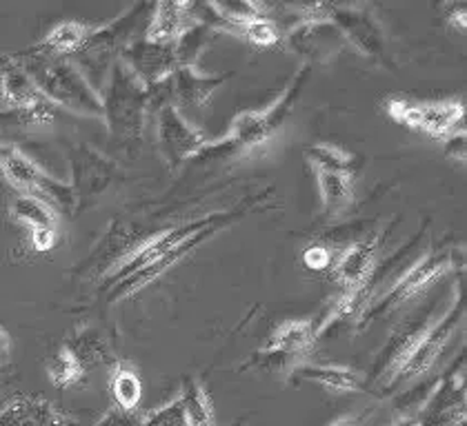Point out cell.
I'll return each mask as SVG.
<instances>
[{
  "instance_id": "9a60e30c",
  "label": "cell",
  "mask_w": 467,
  "mask_h": 426,
  "mask_svg": "<svg viewBox=\"0 0 467 426\" xmlns=\"http://www.w3.org/2000/svg\"><path fill=\"white\" fill-rule=\"evenodd\" d=\"M287 45L292 52L314 63H327L348 47V40L332 20H306L289 29Z\"/></svg>"
},
{
  "instance_id": "74e56055",
  "label": "cell",
  "mask_w": 467,
  "mask_h": 426,
  "mask_svg": "<svg viewBox=\"0 0 467 426\" xmlns=\"http://www.w3.org/2000/svg\"><path fill=\"white\" fill-rule=\"evenodd\" d=\"M467 12H465V5H451L450 7V14H448V20L451 27H459L461 32H465V25H467Z\"/></svg>"
},
{
  "instance_id": "d4e9b609",
  "label": "cell",
  "mask_w": 467,
  "mask_h": 426,
  "mask_svg": "<svg viewBox=\"0 0 467 426\" xmlns=\"http://www.w3.org/2000/svg\"><path fill=\"white\" fill-rule=\"evenodd\" d=\"M318 187H321L325 216H337V213H341L354 198V180L349 174L318 171Z\"/></svg>"
},
{
  "instance_id": "4dcf8cb0",
  "label": "cell",
  "mask_w": 467,
  "mask_h": 426,
  "mask_svg": "<svg viewBox=\"0 0 467 426\" xmlns=\"http://www.w3.org/2000/svg\"><path fill=\"white\" fill-rule=\"evenodd\" d=\"M307 160L317 167V171H332V174H354L357 169V158L341 147L334 145H307Z\"/></svg>"
},
{
  "instance_id": "44dd1931",
  "label": "cell",
  "mask_w": 467,
  "mask_h": 426,
  "mask_svg": "<svg viewBox=\"0 0 467 426\" xmlns=\"http://www.w3.org/2000/svg\"><path fill=\"white\" fill-rule=\"evenodd\" d=\"M190 25V3H185V0H179V3H159L151 9L145 38L171 45Z\"/></svg>"
},
{
  "instance_id": "5bb4252c",
  "label": "cell",
  "mask_w": 467,
  "mask_h": 426,
  "mask_svg": "<svg viewBox=\"0 0 467 426\" xmlns=\"http://www.w3.org/2000/svg\"><path fill=\"white\" fill-rule=\"evenodd\" d=\"M120 60L134 71L136 78H139L147 89L161 85L162 80H167L176 69H179L174 58V47L167 43H156V40L145 38V34L140 36V38H136L134 43L120 54Z\"/></svg>"
},
{
  "instance_id": "30bf717a",
  "label": "cell",
  "mask_w": 467,
  "mask_h": 426,
  "mask_svg": "<svg viewBox=\"0 0 467 426\" xmlns=\"http://www.w3.org/2000/svg\"><path fill=\"white\" fill-rule=\"evenodd\" d=\"M388 116L399 125L423 131L436 140H443L454 131L465 129V105L461 100L408 103V100L392 98L388 100Z\"/></svg>"
},
{
  "instance_id": "60d3db41",
  "label": "cell",
  "mask_w": 467,
  "mask_h": 426,
  "mask_svg": "<svg viewBox=\"0 0 467 426\" xmlns=\"http://www.w3.org/2000/svg\"><path fill=\"white\" fill-rule=\"evenodd\" d=\"M329 426H357V422H354V418H348V415H345V418H338L337 422H332Z\"/></svg>"
},
{
  "instance_id": "1f68e13d",
  "label": "cell",
  "mask_w": 467,
  "mask_h": 426,
  "mask_svg": "<svg viewBox=\"0 0 467 426\" xmlns=\"http://www.w3.org/2000/svg\"><path fill=\"white\" fill-rule=\"evenodd\" d=\"M236 36L250 40V43L258 45V47H274V45L281 43V32H278L276 23L267 16L243 20L236 27Z\"/></svg>"
},
{
  "instance_id": "f1b7e54d",
  "label": "cell",
  "mask_w": 467,
  "mask_h": 426,
  "mask_svg": "<svg viewBox=\"0 0 467 426\" xmlns=\"http://www.w3.org/2000/svg\"><path fill=\"white\" fill-rule=\"evenodd\" d=\"M65 347H67L69 351L74 353V358L83 364L85 371L91 367H99V364L108 362L109 358L108 340L103 338V333L96 331V329L78 331L67 344H65Z\"/></svg>"
},
{
  "instance_id": "4fadbf2b",
  "label": "cell",
  "mask_w": 467,
  "mask_h": 426,
  "mask_svg": "<svg viewBox=\"0 0 467 426\" xmlns=\"http://www.w3.org/2000/svg\"><path fill=\"white\" fill-rule=\"evenodd\" d=\"M0 91H3V103L14 111H27L38 118V123H52L54 105L45 100L27 76V71L20 67V63L9 56H0Z\"/></svg>"
},
{
  "instance_id": "ab89813d",
  "label": "cell",
  "mask_w": 467,
  "mask_h": 426,
  "mask_svg": "<svg viewBox=\"0 0 467 426\" xmlns=\"http://www.w3.org/2000/svg\"><path fill=\"white\" fill-rule=\"evenodd\" d=\"M14 373H16V371H14V367H0V390H3L9 382H12Z\"/></svg>"
},
{
  "instance_id": "2e32d148",
  "label": "cell",
  "mask_w": 467,
  "mask_h": 426,
  "mask_svg": "<svg viewBox=\"0 0 467 426\" xmlns=\"http://www.w3.org/2000/svg\"><path fill=\"white\" fill-rule=\"evenodd\" d=\"M69 160H72V182H69V187L74 191L76 207L85 205L91 198L103 194L116 174V167L111 165V160L100 156L99 151L89 149L88 145L76 147Z\"/></svg>"
},
{
  "instance_id": "9c48e42d",
  "label": "cell",
  "mask_w": 467,
  "mask_h": 426,
  "mask_svg": "<svg viewBox=\"0 0 467 426\" xmlns=\"http://www.w3.org/2000/svg\"><path fill=\"white\" fill-rule=\"evenodd\" d=\"M327 20H332L341 29L348 45H354L365 58L388 67V36H385L383 25H380L372 7H365V5H329Z\"/></svg>"
},
{
  "instance_id": "7c38bea8",
  "label": "cell",
  "mask_w": 467,
  "mask_h": 426,
  "mask_svg": "<svg viewBox=\"0 0 467 426\" xmlns=\"http://www.w3.org/2000/svg\"><path fill=\"white\" fill-rule=\"evenodd\" d=\"M156 142H159L161 154L170 165H181L187 158H196L210 140L205 138L201 129H196L179 106L171 103L161 105L156 109Z\"/></svg>"
},
{
  "instance_id": "ffe728a7",
  "label": "cell",
  "mask_w": 467,
  "mask_h": 426,
  "mask_svg": "<svg viewBox=\"0 0 467 426\" xmlns=\"http://www.w3.org/2000/svg\"><path fill=\"white\" fill-rule=\"evenodd\" d=\"M317 342V329L309 320H287L272 333L263 353L281 355L289 360L292 355H306Z\"/></svg>"
},
{
  "instance_id": "f546056e",
  "label": "cell",
  "mask_w": 467,
  "mask_h": 426,
  "mask_svg": "<svg viewBox=\"0 0 467 426\" xmlns=\"http://www.w3.org/2000/svg\"><path fill=\"white\" fill-rule=\"evenodd\" d=\"M47 375L58 389H72L76 384L83 382L88 371H85L83 364H80L78 360L74 358V353L63 344L58 351L47 358Z\"/></svg>"
},
{
  "instance_id": "836d02e7",
  "label": "cell",
  "mask_w": 467,
  "mask_h": 426,
  "mask_svg": "<svg viewBox=\"0 0 467 426\" xmlns=\"http://www.w3.org/2000/svg\"><path fill=\"white\" fill-rule=\"evenodd\" d=\"M303 262H306L307 269L323 271V269H327L329 262H332V251L325 245H309L306 251H303Z\"/></svg>"
},
{
  "instance_id": "d590c367",
  "label": "cell",
  "mask_w": 467,
  "mask_h": 426,
  "mask_svg": "<svg viewBox=\"0 0 467 426\" xmlns=\"http://www.w3.org/2000/svg\"><path fill=\"white\" fill-rule=\"evenodd\" d=\"M56 245V229H32V247L34 251L45 253L52 251Z\"/></svg>"
},
{
  "instance_id": "83f0119b",
  "label": "cell",
  "mask_w": 467,
  "mask_h": 426,
  "mask_svg": "<svg viewBox=\"0 0 467 426\" xmlns=\"http://www.w3.org/2000/svg\"><path fill=\"white\" fill-rule=\"evenodd\" d=\"M91 32V27L83 23H76V20H67V23H60L56 25V27L45 36V40L40 43V47L47 49V52L52 54H58V56H65V58H69V56L78 52L80 47H83V43L88 40V36Z\"/></svg>"
},
{
  "instance_id": "8fae6325",
  "label": "cell",
  "mask_w": 467,
  "mask_h": 426,
  "mask_svg": "<svg viewBox=\"0 0 467 426\" xmlns=\"http://www.w3.org/2000/svg\"><path fill=\"white\" fill-rule=\"evenodd\" d=\"M414 426H465V360L434 384L420 404Z\"/></svg>"
},
{
  "instance_id": "d6986e66",
  "label": "cell",
  "mask_w": 467,
  "mask_h": 426,
  "mask_svg": "<svg viewBox=\"0 0 467 426\" xmlns=\"http://www.w3.org/2000/svg\"><path fill=\"white\" fill-rule=\"evenodd\" d=\"M377 253H379V238L372 240L354 242L345 248V253L338 258L337 265L332 267L334 280L345 289H357L372 278L377 269Z\"/></svg>"
},
{
  "instance_id": "8d00e7d4",
  "label": "cell",
  "mask_w": 467,
  "mask_h": 426,
  "mask_svg": "<svg viewBox=\"0 0 467 426\" xmlns=\"http://www.w3.org/2000/svg\"><path fill=\"white\" fill-rule=\"evenodd\" d=\"M134 413H120V411H111L109 415H105L96 426H136V420L131 418Z\"/></svg>"
},
{
  "instance_id": "6da1fadb",
  "label": "cell",
  "mask_w": 467,
  "mask_h": 426,
  "mask_svg": "<svg viewBox=\"0 0 467 426\" xmlns=\"http://www.w3.org/2000/svg\"><path fill=\"white\" fill-rule=\"evenodd\" d=\"M245 216V211H223L210 213V216L196 218V220L185 222V225L171 227V229L150 238L134 251H130L123 260L116 265L114 271L105 280V289H111L109 302L120 300V298L131 296L134 291L159 280L165 271H170L181 258H185L192 248H196L207 238L225 229L234 220Z\"/></svg>"
},
{
  "instance_id": "f35d334b",
  "label": "cell",
  "mask_w": 467,
  "mask_h": 426,
  "mask_svg": "<svg viewBox=\"0 0 467 426\" xmlns=\"http://www.w3.org/2000/svg\"><path fill=\"white\" fill-rule=\"evenodd\" d=\"M9 351H12V340H9L7 333L0 329V360H5L9 355Z\"/></svg>"
},
{
  "instance_id": "7a4b0ae2",
  "label": "cell",
  "mask_w": 467,
  "mask_h": 426,
  "mask_svg": "<svg viewBox=\"0 0 467 426\" xmlns=\"http://www.w3.org/2000/svg\"><path fill=\"white\" fill-rule=\"evenodd\" d=\"M12 56L18 60L20 67L27 71L40 96L54 106L58 105L74 111V114L103 118L100 94L85 80V76L80 74L72 60L47 52L40 45H34V47Z\"/></svg>"
},
{
  "instance_id": "cb8c5ba5",
  "label": "cell",
  "mask_w": 467,
  "mask_h": 426,
  "mask_svg": "<svg viewBox=\"0 0 467 426\" xmlns=\"http://www.w3.org/2000/svg\"><path fill=\"white\" fill-rule=\"evenodd\" d=\"M218 36L221 34L214 32V29H210L207 25L192 23L190 27H187L185 32L171 43V47H174L176 65H179V67H194L198 56L205 52Z\"/></svg>"
},
{
  "instance_id": "d6a6232c",
  "label": "cell",
  "mask_w": 467,
  "mask_h": 426,
  "mask_svg": "<svg viewBox=\"0 0 467 426\" xmlns=\"http://www.w3.org/2000/svg\"><path fill=\"white\" fill-rule=\"evenodd\" d=\"M136 426H190L187 424L185 411H182L181 398L174 402L165 404V407L150 411V413L136 418Z\"/></svg>"
},
{
  "instance_id": "3957f363",
  "label": "cell",
  "mask_w": 467,
  "mask_h": 426,
  "mask_svg": "<svg viewBox=\"0 0 467 426\" xmlns=\"http://www.w3.org/2000/svg\"><path fill=\"white\" fill-rule=\"evenodd\" d=\"M151 9H154V5L150 3L134 5L123 16L111 20L103 27L91 29L83 47L69 56V60L78 67L91 87H103L108 83L109 71L120 60V54L139 38L140 25L147 27V23H150Z\"/></svg>"
},
{
  "instance_id": "e575fe53",
  "label": "cell",
  "mask_w": 467,
  "mask_h": 426,
  "mask_svg": "<svg viewBox=\"0 0 467 426\" xmlns=\"http://www.w3.org/2000/svg\"><path fill=\"white\" fill-rule=\"evenodd\" d=\"M443 154L454 162H465L467 145H465V129L454 131L448 138H443Z\"/></svg>"
},
{
  "instance_id": "52a82bcc",
  "label": "cell",
  "mask_w": 467,
  "mask_h": 426,
  "mask_svg": "<svg viewBox=\"0 0 467 426\" xmlns=\"http://www.w3.org/2000/svg\"><path fill=\"white\" fill-rule=\"evenodd\" d=\"M456 256H461V251H456V248H441V251L425 253V256L420 258V260H416L414 265L388 289V291L372 298V302L365 307V311L360 313L358 318L360 331L372 327V324L383 316L394 313L396 309H400L405 302H410L412 298L419 296L423 289H428V284L439 280L441 276L451 271V269L456 267Z\"/></svg>"
},
{
  "instance_id": "ac0fdd59",
  "label": "cell",
  "mask_w": 467,
  "mask_h": 426,
  "mask_svg": "<svg viewBox=\"0 0 467 426\" xmlns=\"http://www.w3.org/2000/svg\"><path fill=\"white\" fill-rule=\"evenodd\" d=\"M0 426H78L65 411L40 395H16L0 409Z\"/></svg>"
},
{
  "instance_id": "603a6c76",
  "label": "cell",
  "mask_w": 467,
  "mask_h": 426,
  "mask_svg": "<svg viewBox=\"0 0 467 426\" xmlns=\"http://www.w3.org/2000/svg\"><path fill=\"white\" fill-rule=\"evenodd\" d=\"M109 393L116 404V411H120V413H136L140 398H143V382H140L139 371L127 362L116 364L114 373H111Z\"/></svg>"
},
{
  "instance_id": "8992f818",
  "label": "cell",
  "mask_w": 467,
  "mask_h": 426,
  "mask_svg": "<svg viewBox=\"0 0 467 426\" xmlns=\"http://www.w3.org/2000/svg\"><path fill=\"white\" fill-rule=\"evenodd\" d=\"M463 318H465V298H463V280H461L459 291H456L454 298H451L450 309L443 313V318L431 322L428 333L419 340V344H416L412 353L405 358V362L400 364V367L396 369L388 380H385L380 390H383L385 395H389L394 393V390H399L403 384H412L416 380L425 378V375L431 371V367L436 364V360L443 355L445 347H448L450 340L454 338L456 329H459V324L463 322Z\"/></svg>"
},
{
  "instance_id": "484cf974",
  "label": "cell",
  "mask_w": 467,
  "mask_h": 426,
  "mask_svg": "<svg viewBox=\"0 0 467 426\" xmlns=\"http://www.w3.org/2000/svg\"><path fill=\"white\" fill-rule=\"evenodd\" d=\"M181 402L182 411H185L187 424L190 426H214V411H212V402L207 390L196 378L182 380L181 390Z\"/></svg>"
},
{
  "instance_id": "4316f807",
  "label": "cell",
  "mask_w": 467,
  "mask_h": 426,
  "mask_svg": "<svg viewBox=\"0 0 467 426\" xmlns=\"http://www.w3.org/2000/svg\"><path fill=\"white\" fill-rule=\"evenodd\" d=\"M9 209H12V216L23 225H27L29 229H43V227L45 229H56V225H58V213L47 202L29 194H18Z\"/></svg>"
},
{
  "instance_id": "7402d4cb",
  "label": "cell",
  "mask_w": 467,
  "mask_h": 426,
  "mask_svg": "<svg viewBox=\"0 0 467 426\" xmlns=\"http://www.w3.org/2000/svg\"><path fill=\"white\" fill-rule=\"evenodd\" d=\"M292 375L294 380L317 382L327 390H337V393H357L368 387L358 371L348 367H332V364H301V367H294Z\"/></svg>"
},
{
  "instance_id": "e0dca14e",
  "label": "cell",
  "mask_w": 467,
  "mask_h": 426,
  "mask_svg": "<svg viewBox=\"0 0 467 426\" xmlns=\"http://www.w3.org/2000/svg\"><path fill=\"white\" fill-rule=\"evenodd\" d=\"M230 80V74H202L196 67H179L165 80L167 96L174 106L202 109L214 91Z\"/></svg>"
},
{
  "instance_id": "ba28073f",
  "label": "cell",
  "mask_w": 467,
  "mask_h": 426,
  "mask_svg": "<svg viewBox=\"0 0 467 426\" xmlns=\"http://www.w3.org/2000/svg\"><path fill=\"white\" fill-rule=\"evenodd\" d=\"M0 169H3L5 178H7L16 189L23 191V194L40 198V200L47 202L56 213H74L78 209V207H76L72 187L45 174L36 162L29 158L27 154H23L18 147H3V151H0Z\"/></svg>"
},
{
  "instance_id": "5b68a950",
  "label": "cell",
  "mask_w": 467,
  "mask_h": 426,
  "mask_svg": "<svg viewBox=\"0 0 467 426\" xmlns=\"http://www.w3.org/2000/svg\"><path fill=\"white\" fill-rule=\"evenodd\" d=\"M309 71H312V65H306V67L298 69L296 76L289 80L285 91L281 94V98L267 106V109L241 111V114L232 120L230 136L223 142H218V145H225V149L238 151L261 149L263 145H267L272 136L281 129L283 123H285L287 116L292 114L296 100L301 98L303 89H306L309 80Z\"/></svg>"
},
{
  "instance_id": "277c9868",
  "label": "cell",
  "mask_w": 467,
  "mask_h": 426,
  "mask_svg": "<svg viewBox=\"0 0 467 426\" xmlns=\"http://www.w3.org/2000/svg\"><path fill=\"white\" fill-rule=\"evenodd\" d=\"M103 120L114 138L136 140L145 127L150 111V89L140 83L123 60L114 65L108 76L105 89L100 91Z\"/></svg>"
}]
</instances>
